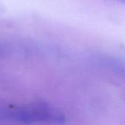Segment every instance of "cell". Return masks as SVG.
<instances>
[]
</instances>
